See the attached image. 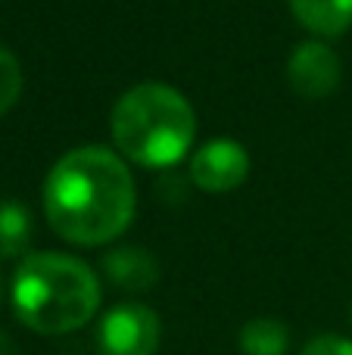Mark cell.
<instances>
[{
	"instance_id": "6da1fadb",
	"label": "cell",
	"mask_w": 352,
	"mask_h": 355,
	"mask_svg": "<svg viewBox=\"0 0 352 355\" xmlns=\"http://www.w3.org/2000/svg\"><path fill=\"white\" fill-rule=\"evenodd\" d=\"M44 218L72 246L116 243L137 212V184L116 147L81 144L62 153L44 178Z\"/></svg>"
},
{
	"instance_id": "7a4b0ae2",
	"label": "cell",
	"mask_w": 352,
	"mask_h": 355,
	"mask_svg": "<svg viewBox=\"0 0 352 355\" xmlns=\"http://www.w3.org/2000/svg\"><path fill=\"white\" fill-rule=\"evenodd\" d=\"M12 312L35 334H72L100 312V277L72 252L37 250L19 259L12 271Z\"/></svg>"
},
{
	"instance_id": "3957f363",
	"label": "cell",
	"mask_w": 352,
	"mask_h": 355,
	"mask_svg": "<svg viewBox=\"0 0 352 355\" xmlns=\"http://www.w3.org/2000/svg\"><path fill=\"white\" fill-rule=\"evenodd\" d=\"M112 147L141 168H172L197 147V110L166 81H141L116 100L109 116Z\"/></svg>"
},
{
	"instance_id": "277c9868",
	"label": "cell",
	"mask_w": 352,
	"mask_h": 355,
	"mask_svg": "<svg viewBox=\"0 0 352 355\" xmlns=\"http://www.w3.org/2000/svg\"><path fill=\"white\" fill-rule=\"evenodd\" d=\"M162 343V321L143 302H118L103 312L97 327L100 355H156Z\"/></svg>"
},
{
	"instance_id": "5b68a950",
	"label": "cell",
	"mask_w": 352,
	"mask_h": 355,
	"mask_svg": "<svg viewBox=\"0 0 352 355\" xmlns=\"http://www.w3.org/2000/svg\"><path fill=\"white\" fill-rule=\"evenodd\" d=\"M249 150L234 137H212L191 153V184L203 193H231L249 178Z\"/></svg>"
},
{
	"instance_id": "8992f818",
	"label": "cell",
	"mask_w": 352,
	"mask_h": 355,
	"mask_svg": "<svg viewBox=\"0 0 352 355\" xmlns=\"http://www.w3.org/2000/svg\"><path fill=\"white\" fill-rule=\"evenodd\" d=\"M287 81H290L293 94L303 100H328L337 94L343 81V62L340 53L322 37H309V41L297 44L287 60Z\"/></svg>"
},
{
	"instance_id": "52a82bcc",
	"label": "cell",
	"mask_w": 352,
	"mask_h": 355,
	"mask_svg": "<svg viewBox=\"0 0 352 355\" xmlns=\"http://www.w3.org/2000/svg\"><path fill=\"white\" fill-rule=\"evenodd\" d=\"M103 275L112 287L128 290V293H147L159 284V259L150 250L137 243H125V246H112L103 256Z\"/></svg>"
},
{
	"instance_id": "ba28073f",
	"label": "cell",
	"mask_w": 352,
	"mask_h": 355,
	"mask_svg": "<svg viewBox=\"0 0 352 355\" xmlns=\"http://www.w3.org/2000/svg\"><path fill=\"white\" fill-rule=\"evenodd\" d=\"M293 19L312 37H340L352 28V0H287Z\"/></svg>"
},
{
	"instance_id": "9c48e42d",
	"label": "cell",
	"mask_w": 352,
	"mask_h": 355,
	"mask_svg": "<svg viewBox=\"0 0 352 355\" xmlns=\"http://www.w3.org/2000/svg\"><path fill=\"white\" fill-rule=\"evenodd\" d=\"M240 355H287L290 352V327L278 318H253L237 334Z\"/></svg>"
},
{
	"instance_id": "30bf717a",
	"label": "cell",
	"mask_w": 352,
	"mask_h": 355,
	"mask_svg": "<svg viewBox=\"0 0 352 355\" xmlns=\"http://www.w3.org/2000/svg\"><path fill=\"white\" fill-rule=\"evenodd\" d=\"M31 212L19 200H0V259L28 256L31 243Z\"/></svg>"
},
{
	"instance_id": "8fae6325",
	"label": "cell",
	"mask_w": 352,
	"mask_h": 355,
	"mask_svg": "<svg viewBox=\"0 0 352 355\" xmlns=\"http://www.w3.org/2000/svg\"><path fill=\"white\" fill-rule=\"evenodd\" d=\"M22 87H25V75H22V66H19L16 53L0 47V119L19 103Z\"/></svg>"
},
{
	"instance_id": "7c38bea8",
	"label": "cell",
	"mask_w": 352,
	"mask_h": 355,
	"mask_svg": "<svg viewBox=\"0 0 352 355\" xmlns=\"http://www.w3.org/2000/svg\"><path fill=\"white\" fill-rule=\"evenodd\" d=\"M299 355H352V340L340 334H315L312 340H306Z\"/></svg>"
},
{
	"instance_id": "4fadbf2b",
	"label": "cell",
	"mask_w": 352,
	"mask_h": 355,
	"mask_svg": "<svg viewBox=\"0 0 352 355\" xmlns=\"http://www.w3.org/2000/svg\"><path fill=\"white\" fill-rule=\"evenodd\" d=\"M0 355H19L16 340H12L6 331H0Z\"/></svg>"
},
{
	"instance_id": "5bb4252c",
	"label": "cell",
	"mask_w": 352,
	"mask_h": 355,
	"mask_svg": "<svg viewBox=\"0 0 352 355\" xmlns=\"http://www.w3.org/2000/svg\"><path fill=\"white\" fill-rule=\"evenodd\" d=\"M0 296H3V277H0Z\"/></svg>"
}]
</instances>
